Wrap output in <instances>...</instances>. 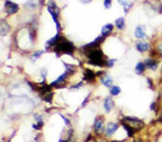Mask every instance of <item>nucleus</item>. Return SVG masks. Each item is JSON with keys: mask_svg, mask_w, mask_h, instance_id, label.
<instances>
[{"mask_svg": "<svg viewBox=\"0 0 162 142\" xmlns=\"http://www.w3.org/2000/svg\"><path fill=\"white\" fill-rule=\"evenodd\" d=\"M116 27L115 26V24L112 23H107L105 24V25L102 27V30H100V35L103 37H105V38H107L109 35H111V33L114 32V28Z\"/></svg>", "mask_w": 162, "mask_h": 142, "instance_id": "6e6552de", "label": "nucleus"}, {"mask_svg": "<svg viewBox=\"0 0 162 142\" xmlns=\"http://www.w3.org/2000/svg\"><path fill=\"white\" fill-rule=\"evenodd\" d=\"M100 84L103 86H105V87H107V88H110L112 86V83H114V79H112L110 76H108V75H106V76H100Z\"/></svg>", "mask_w": 162, "mask_h": 142, "instance_id": "f3484780", "label": "nucleus"}, {"mask_svg": "<svg viewBox=\"0 0 162 142\" xmlns=\"http://www.w3.org/2000/svg\"><path fill=\"white\" fill-rule=\"evenodd\" d=\"M75 46L71 41H69L68 39H66L64 36H62L59 38L58 42L55 45V47L52 49L53 52H55V54L57 57H61V54H69L73 55V51H75Z\"/></svg>", "mask_w": 162, "mask_h": 142, "instance_id": "f03ea898", "label": "nucleus"}, {"mask_svg": "<svg viewBox=\"0 0 162 142\" xmlns=\"http://www.w3.org/2000/svg\"><path fill=\"white\" fill-rule=\"evenodd\" d=\"M134 36H135V38L139 39V40H143V39L146 38L147 37L146 26L145 25H137L136 27H135V30H134Z\"/></svg>", "mask_w": 162, "mask_h": 142, "instance_id": "423d86ee", "label": "nucleus"}, {"mask_svg": "<svg viewBox=\"0 0 162 142\" xmlns=\"http://www.w3.org/2000/svg\"><path fill=\"white\" fill-rule=\"evenodd\" d=\"M135 48H136V50L138 51V52L144 53V52H146V51L150 50V44L146 41H143V40H139V41H137L136 44H135Z\"/></svg>", "mask_w": 162, "mask_h": 142, "instance_id": "9b49d317", "label": "nucleus"}, {"mask_svg": "<svg viewBox=\"0 0 162 142\" xmlns=\"http://www.w3.org/2000/svg\"><path fill=\"white\" fill-rule=\"evenodd\" d=\"M103 6L106 10H109L112 6V0H103Z\"/></svg>", "mask_w": 162, "mask_h": 142, "instance_id": "cd10ccee", "label": "nucleus"}, {"mask_svg": "<svg viewBox=\"0 0 162 142\" xmlns=\"http://www.w3.org/2000/svg\"><path fill=\"white\" fill-rule=\"evenodd\" d=\"M156 105H157V103H156V102H153V103L150 104V110L156 111Z\"/></svg>", "mask_w": 162, "mask_h": 142, "instance_id": "72a5a7b5", "label": "nucleus"}, {"mask_svg": "<svg viewBox=\"0 0 162 142\" xmlns=\"http://www.w3.org/2000/svg\"><path fill=\"white\" fill-rule=\"evenodd\" d=\"M53 92H49V93H47L46 96L42 97V99H43L46 102H49V103H51L52 102V99H53Z\"/></svg>", "mask_w": 162, "mask_h": 142, "instance_id": "bb28decb", "label": "nucleus"}, {"mask_svg": "<svg viewBox=\"0 0 162 142\" xmlns=\"http://www.w3.org/2000/svg\"><path fill=\"white\" fill-rule=\"evenodd\" d=\"M88 100H89V97H88V98H85V101H83V102H82V104H81V106H82V108H83V106H85V104H87Z\"/></svg>", "mask_w": 162, "mask_h": 142, "instance_id": "f704fd0d", "label": "nucleus"}, {"mask_svg": "<svg viewBox=\"0 0 162 142\" xmlns=\"http://www.w3.org/2000/svg\"><path fill=\"white\" fill-rule=\"evenodd\" d=\"M94 129H95L96 132H100V131H103L104 123H103L102 119H96L95 123H94Z\"/></svg>", "mask_w": 162, "mask_h": 142, "instance_id": "412c9836", "label": "nucleus"}, {"mask_svg": "<svg viewBox=\"0 0 162 142\" xmlns=\"http://www.w3.org/2000/svg\"><path fill=\"white\" fill-rule=\"evenodd\" d=\"M69 76V74L67 73V72H65V73H63L61 76H58V77L56 78V79L54 80V81H52V83L50 84L51 87H59V86H62L63 84L65 83V80L67 79V77Z\"/></svg>", "mask_w": 162, "mask_h": 142, "instance_id": "1a4fd4ad", "label": "nucleus"}, {"mask_svg": "<svg viewBox=\"0 0 162 142\" xmlns=\"http://www.w3.org/2000/svg\"><path fill=\"white\" fill-rule=\"evenodd\" d=\"M120 92H121V88L119 87V86L112 85L111 87L109 88V93H110V96H114V97L119 96V94H120Z\"/></svg>", "mask_w": 162, "mask_h": 142, "instance_id": "4be33fe9", "label": "nucleus"}, {"mask_svg": "<svg viewBox=\"0 0 162 142\" xmlns=\"http://www.w3.org/2000/svg\"><path fill=\"white\" fill-rule=\"evenodd\" d=\"M117 1H118V3L121 7L123 8V12L126 14H128L130 12V10L132 9L133 5H134V2H129L128 0H117Z\"/></svg>", "mask_w": 162, "mask_h": 142, "instance_id": "2eb2a0df", "label": "nucleus"}, {"mask_svg": "<svg viewBox=\"0 0 162 142\" xmlns=\"http://www.w3.org/2000/svg\"><path fill=\"white\" fill-rule=\"evenodd\" d=\"M80 2L83 3V5H88V3L92 2V0H80Z\"/></svg>", "mask_w": 162, "mask_h": 142, "instance_id": "473e14b6", "label": "nucleus"}, {"mask_svg": "<svg viewBox=\"0 0 162 142\" xmlns=\"http://www.w3.org/2000/svg\"><path fill=\"white\" fill-rule=\"evenodd\" d=\"M124 121H126L128 124H134V129H141V127H144L143 120L137 118V117L126 116V117H124Z\"/></svg>", "mask_w": 162, "mask_h": 142, "instance_id": "39448f33", "label": "nucleus"}, {"mask_svg": "<svg viewBox=\"0 0 162 142\" xmlns=\"http://www.w3.org/2000/svg\"><path fill=\"white\" fill-rule=\"evenodd\" d=\"M40 75H41V77L43 78V79H46L47 75H48V69H43L42 71H40Z\"/></svg>", "mask_w": 162, "mask_h": 142, "instance_id": "c756f323", "label": "nucleus"}, {"mask_svg": "<svg viewBox=\"0 0 162 142\" xmlns=\"http://www.w3.org/2000/svg\"><path fill=\"white\" fill-rule=\"evenodd\" d=\"M81 86H82V81H80V83L77 84V85H73V87H71V89H79Z\"/></svg>", "mask_w": 162, "mask_h": 142, "instance_id": "2f4dec72", "label": "nucleus"}, {"mask_svg": "<svg viewBox=\"0 0 162 142\" xmlns=\"http://www.w3.org/2000/svg\"><path fill=\"white\" fill-rule=\"evenodd\" d=\"M0 23H1L0 24V34H1V37H5L10 33V30H11V26L9 25V23L6 21L5 18H1Z\"/></svg>", "mask_w": 162, "mask_h": 142, "instance_id": "9d476101", "label": "nucleus"}, {"mask_svg": "<svg viewBox=\"0 0 162 142\" xmlns=\"http://www.w3.org/2000/svg\"><path fill=\"white\" fill-rule=\"evenodd\" d=\"M115 26H116L117 30H123L126 28V18L123 16H120L115 21Z\"/></svg>", "mask_w": 162, "mask_h": 142, "instance_id": "aec40b11", "label": "nucleus"}, {"mask_svg": "<svg viewBox=\"0 0 162 142\" xmlns=\"http://www.w3.org/2000/svg\"><path fill=\"white\" fill-rule=\"evenodd\" d=\"M105 39H106L105 37H103L102 35H100V36L96 37V38L94 39V40H93L92 42H90V44H87V45H85V46L81 47V50H82L83 52H85V51L91 50V49L100 48V44L105 41Z\"/></svg>", "mask_w": 162, "mask_h": 142, "instance_id": "20e7f679", "label": "nucleus"}, {"mask_svg": "<svg viewBox=\"0 0 162 142\" xmlns=\"http://www.w3.org/2000/svg\"><path fill=\"white\" fill-rule=\"evenodd\" d=\"M38 7H39L38 0H28L27 2L24 3V8L29 12H35Z\"/></svg>", "mask_w": 162, "mask_h": 142, "instance_id": "ddd939ff", "label": "nucleus"}, {"mask_svg": "<svg viewBox=\"0 0 162 142\" xmlns=\"http://www.w3.org/2000/svg\"><path fill=\"white\" fill-rule=\"evenodd\" d=\"M147 81H148V84H149V87H153V81H151V80H150V78H148V77H147Z\"/></svg>", "mask_w": 162, "mask_h": 142, "instance_id": "c9c22d12", "label": "nucleus"}, {"mask_svg": "<svg viewBox=\"0 0 162 142\" xmlns=\"http://www.w3.org/2000/svg\"><path fill=\"white\" fill-rule=\"evenodd\" d=\"M61 37H62L61 33H56V35H55L54 37H52V38H50L49 40H47V42H46V51L52 50V49L55 47V45L58 42V40H59V38H61Z\"/></svg>", "mask_w": 162, "mask_h": 142, "instance_id": "0eeeda50", "label": "nucleus"}, {"mask_svg": "<svg viewBox=\"0 0 162 142\" xmlns=\"http://www.w3.org/2000/svg\"><path fill=\"white\" fill-rule=\"evenodd\" d=\"M3 10H5V13L7 16L14 15L20 11V6L16 2H13L11 0H5L3 2Z\"/></svg>", "mask_w": 162, "mask_h": 142, "instance_id": "7ed1b4c3", "label": "nucleus"}, {"mask_svg": "<svg viewBox=\"0 0 162 142\" xmlns=\"http://www.w3.org/2000/svg\"><path fill=\"white\" fill-rule=\"evenodd\" d=\"M96 78V73H94L92 69H85V73H83V79L87 80V81H93Z\"/></svg>", "mask_w": 162, "mask_h": 142, "instance_id": "dca6fc26", "label": "nucleus"}, {"mask_svg": "<svg viewBox=\"0 0 162 142\" xmlns=\"http://www.w3.org/2000/svg\"><path fill=\"white\" fill-rule=\"evenodd\" d=\"M134 142H143V141H141V140H135Z\"/></svg>", "mask_w": 162, "mask_h": 142, "instance_id": "4c0bfd02", "label": "nucleus"}, {"mask_svg": "<svg viewBox=\"0 0 162 142\" xmlns=\"http://www.w3.org/2000/svg\"><path fill=\"white\" fill-rule=\"evenodd\" d=\"M64 65H65V69H66L65 72H67V73L69 74V76L73 75V74L75 73L76 67L73 66V65H70V64H68V63H65V62H64Z\"/></svg>", "mask_w": 162, "mask_h": 142, "instance_id": "b1692460", "label": "nucleus"}, {"mask_svg": "<svg viewBox=\"0 0 162 142\" xmlns=\"http://www.w3.org/2000/svg\"><path fill=\"white\" fill-rule=\"evenodd\" d=\"M144 62H145V64H146L147 69H150V71H156V69H158V66H159V62H158L156 59H150V57H148V59L145 60Z\"/></svg>", "mask_w": 162, "mask_h": 142, "instance_id": "f8f14e48", "label": "nucleus"}, {"mask_svg": "<svg viewBox=\"0 0 162 142\" xmlns=\"http://www.w3.org/2000/svg\"><path fill=\"white\" fill-rule=\"evenodd\" d=\"M85 54L88 57V60H89L90 64L95 65V66H100V67L106 66L107 60H106L105 54L103 53V51L100 50V48L88 50L85 52Z\"/></svg>", "mask_w": 162, "mask_h": 142, "instance_id": "f257e3e1", "label": "nucleus"}, {"mask_svg": "<svg viewBox=\"0 0 162 142\" xmlns=\"http://www.w3.org/2000/svg\"><path fill=\"white\" fill-rule=\"evenodd\" d=\"M117 62V60L116 59H109L107 60V63H106V66L107 67H112L115 65V63Z\"/></svg>", "mask_w": 162, "mask_h": 142, "instance_id": "c85d7f7f", "label": "nucleus"}, {"mask_svg": "<svg viewBox=\"0 0 162 142\" xmlns=\"http://www.w3.org/2000/svg\"><path fill=\"white\" fill-rule=\"evenodd\" d=\"M118 129V124L117 123H108L107 127H106V136H111Z\"/></svg>", "mask_w": 162, "mask_h": 142, "instance_id": "6ab92c4d", "label": "nucleus"}, {"mask_svg": "<svg viewBox=\"0 0 162 142\" xmlns=\"http://www.w3.org/2000/svg\"><path fill=\"white\" fill-rule=\"evenodd\" d=\"M159 55L162 57V46H159Z\"/></svg>", "mask_w": 162, "mask_h": 142, "instance_id": "e433bc0d", "label": "nucleus"}, {"mask_svg": "<svg viewBox=\"0 0 162 142\" xmlns=\"http://www.w3.org/2000/svg\"><path fill=\"white\" fill-rule=\"evenodd\" d=\"M59 116H61V117H62L63 119H64L65 124H66V125H69V124H70V121H69V119L67 118V117H65V116H64V115H63V114H59Z\"/></svg>", "mask_w": 162, "mask_h": 142, "instance_id": "7c9ffc66", "label": "nucleus"}, {"mask_svg": "<svg viewBox=\"0 0 162 142\" xmlns=\"http://www.w3.org/2000/svg\"><path fill=\"white\" fill-rule=\"evenodd\" d=\"M115 103H114V100H112L111 97H107V98H105V100H104V110H105L106 113H109L110 111L112 110V108H114Z\"/></svg>", "mask_w": 162, "mask_h": 142, "instance_id": "4468645a", "label": "nucleus"}, {"mask_svg": "<svg viewBox=\"0 0 162 142\" xmlns=\"http://www.w3.org/2000/svg\"><path fill=\"white\" fill-rule=\"evenodd\" d=\"M34 118L36 119V121L38 123V127L39 128H41L42 126H43V120H42V116L39 114H35L34 115Z\"/></svg>", "mask_w": 162, "mask_h": 142, "instance_id": "a878e982", "label": "nucleus"}, {"mask_svg": "<svg viewBox=\"0 0 162 142\" xmlns=\"http://www.w3.org/2000/svg\"><path fill=\"white\" fill-rule=\"evenodd\" d=\"M146 64H145V62H138L136 65H135V69H134V72L136 75H143V74L145 73V71H146Z\"/></svg>", "mask_w": 162, "mask_h": 142, "instance_id": "a211bd4d", "label": "nucleus"}, {"mask_svg": "<svg viewBox=\"0 0 162 142\" xmlns=\"http://www.w3.org/2000/svg\"><path fill=\"white\" fill-rule=\"evenodd\" d=\"M122 125H123L124 129H126V131L128 132V136L129 137H132L133 135H134V128H133L132 126H130V125L128 124V123H124V121H122Z\"/></svg>", "mask_w": 162, "mask_h": 142, "instance_id": "5701e85b", "label": "nucleus"}, {"mask_svg": "<svg viewBox=\"0 0 162 142\" xmlns=\"http://www.w3.org/2000/svg\"><path fill=\"white\" fill-rule=\"evenodd\" d=\"M42 54H43V51H36V52H34L32 55H30V59L32 60V62H35V61H36V60H38Z\"/></svg>", "mask_w": 162, "mask_h": 142, "instance_id": "393cba45", "label": "nucleus"}]
</instances>
